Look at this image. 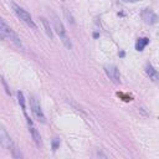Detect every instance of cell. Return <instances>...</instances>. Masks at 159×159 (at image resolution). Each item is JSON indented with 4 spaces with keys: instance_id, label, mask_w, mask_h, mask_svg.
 I'll use <instances>...</instances> for the list:
<instances>
[{
    "instance_id": "6da1fadb",
    "label": "cell",
    "mask_w": 159,
    "mask_h": 159,
    "mask_svg": "<svg viewBox=\"0 0 159 159\" xmlns=\"http://www.w3.org/2000/svg\"><path fill=\"white\" fill-rule=\"evenodd\" d=\"M51 18H52V24H54V28L56 30V32H57V35L60 37V40H61V42L65 45V47L66 49H70L72 47V44H71V41H70V37L69 35H67V31H66V29H65V26H63L62 24V21L59 19L57 15H55L54 13L51 11Z\"/></svg>"
},
{
    "instance_id": "7a4b0ae2",
    "label": "cell",
    "mask_w": 159,
    "mask_h": 159,
    "mask_svg": "<svg viewBox=\"0 0 159 159\" xmlns=\"http://www.w3.org/2000/svg\"><path fill=\"white\" fill-rule=\"evenodd\" d=\"M0 34H1V37L5 40H9L11 41L15 46H18L19 49H24L22 46V42L20 40V37H19L16 34H15L13 30H11L9 26L6 25V22L4 19H0Z\"/></svg>"
},
{
    "instance_id": "3957f363",
    "label": "cell",
    "mask_w": 159,
    "mask_h": 159,
    "mask_svg": "<svg viewBox=\"0 0 159 159\" xmlns=\"http://www.w3.org/2000/svg\"><path fill=\"white\" fill-rule=\"evenodd\" d=\"M11 6H13V10H14V13L16 14V16L20 19L21 21H24L26 25L30 26V28H32V29H36V25H35V22H34L32 20V18H31V15H30L28 11L24 10L22 7H20L18 5V4H15L13 3L11 4Z\"/></svg>"
},
{
    "instance_id": "277c9868",
    "label": "cell",
    "mask_w": 159,
    "mask_h": 159,
    "mask_svg": "<svg viewBox=\"0 0 159 159\" xmlns=\"http://www.w3.org/2000/svg\"><path fill=\"white\" fill-rule=\"evenodd\" d=\"M30 107H31L32 115L35 116V118L39 121V122H41V123H46V117H45L42 109H41L40 102L37 101L36 97L31 96V98H30Z\"/></svg>"
},
{
    "instance_id": "5b68a950",
    "label": "cell",
    "mask_w": 159,
    "mask_h": 159,
    "mask_svg": "<svg viewBox=\"0 0 159 159\" xmlns=\"http://www.w3.org/2000/svg\"><path fill=\"white\" fill-rule=\"evenodd\" d=\"M25 115V118H26V122H28V127H29V132H30V134H31V137L34 139V142L36 143V146L37 147H41V137H40V133H39V131H37V128L35 127V124H34V122L31 119H30V117L26 115V113H24Z\"/></svg>"
},
{
    "instance_id": "8992f818",
    "label": "cell",
    "mask_w": 159,
    "mask_h": 159,
    "mask_svg": "<svg viewBox=\"0 0 159 159\" xmlns=\"http://www.w3.org/2000/svg\"><path fill=\"white\" fill-rule=\"evenodd\" d=\"M104 72L107 73V76L109 80H112L116 85L121 83V75H119V70L117 69V66L115 65H106L104 66Z\"/></svg>"
},
{
    "instance_id": "52a82bcc",
    "label": "cell",
    "mask_w": 159,
    "mask_h": 159,
    "mask_svg": "<svg viewBox=\"0 0 159 159\" xmlns=\"http://www.w3.org/2000/svg\"><path fill=\"white\" fill-rule=\"evenodd\" d=\"M0 144H1V147L4 149H11L13 146H14L10 135L6 133V131L4 129V128L0 129Z\"/></svg>"
},
{
    "instance_id": "ba28073f",
    "label": "cell",
    "mask_w": 159,
    "mask_h": 159,
    "mask_svg": "<svg viewBox=\"0 0 159 159\" xmlns=\"http://www.w3.org/2000/svg\"><path fill=\"white\" fill-rule=\"evenodd\" d=\"M142 19L144 20L146 24H148V25H153L158 21V16L150 9H144L142 11Z\"/></svg>"
},
{
    "instance_id": "9c48e42d",
    "label": "cell",
    "mask_w": 159,
    "mask_h": 159,
    "mask_svg": "<svg viewBox=\"0 0 159 159\" xmlns=\"http://www.w3.org/2000/svg\"><path fill=\"white\" fill-rule=\"evenodd\" d=\"M146 73L148 75L149 80H152V81L156 82V83H159V72L150 65V63H148V65L146 66Z\"/></svg>"
},
{
    "instance_id": "30bf717a",
    "label": "cell",
    "mask_w": 159,
    "mask_h": 159,
    "mask_svg": "<svg viewBox=\"0 0 159 159\" xmlns=\"http://www.w3.org/2000/svg\"><path fill=\"white\" fill-rule=\"evenodd\" d=\"M40 20H41V22H42V25H44V29H45V32H46V35L52 40V39H54V34H52V30H51L50 22H49V21H47V19H45L44 16H41V18H40Z\"/></svg>"
},
{
    "instance_id": "8fae6325",
    "label": "cell",
    "mask_w": 159,
    "mask_h": 159,
    "mask_svg": "<svg viewBox=\"0 0 159 159\" xmlns=\"http://www.w3.org/2000/svg\"><path fill=\"white\" fill-rule=\"evenodd\" d=\"M149 44V39L148 37H142V39H138L137 42H135V50L137 51H143L144 47Z\"/></svg>"
},
{
    "instance_id": "7c38bea8",
    "label": "cell",
    "mask_w": 159,
    "mask_h": 159,
    "mask_svg": "<svg viewBox=\"0 0 159 159\" xmlns=\"http://www.w3.org/2000/svg\"><path fill=\"white\" fill-rule=\"evenodd\" d=\"M18 100H19V103H20V106H21V108H22V112L24 113H26V107H25V98H24V94H22V92H20L19 91L18 92Z\"/></svg>"
},
{
    "instance_id": "4fadbf2b",
    "label": "cell",
    "mask_w": 159,
    "mask_h": 159,
    "mask_svg": "<svg viewBox=\"0 0 159 159\" xmlns=\"http://www.w3.org/2000/svg\"><path fill=\"white\" fill-rule=\"evenodd\" d=\"M11 150V153H13V157L14 158H16V159H20V158H22V154L20 153V149H18V147L16 146H13V148L10 149Z\"/></svg>"
},
{
    "instance_id": "5bb4252c",
    "label": "cell",
    "mask_w": 159,
    "mask_h": 159,
    "mask_svg": "<svg viewBox=\"0 0 159 159\" xmlns=\"http://www.w3.org/2000/svg\"><path fill=\"white\" fill-rule=\"evenodd\" d=\"M59 146H60V139L55 138V139H54V142H52V149L56 150V149H57V147H59Z\"/></svg>"
},
{
    "instance_id": "9a60e30c",
    "label": "cell",
    "mask_w": 159,
    "mask_h": 159,
    "mask_svg": "<svg viewBox=\"0 0 159 159\" xmlns=\"http://www.w3.org/2000/svg\"><path fill=\"white\" fill-rule=\"evenodd\" d=\"M1 83H3V86H4V88H5V92H6L7 94H10V91H9V87H7V85H6V82H5V80H4V78H1Z\"/></svg>"
},
{
    "instance_id": "2e32d148",
    "label": "cell",
    "mask_w": 159,
    "mask_h": 159,
    "mask_svg": "<svg viewBox=\"0 0 159 159\" xmlns=\"http://www.w3.org/2000/svg\"><path fill=\"white\" fill-rule=\"evenodd\" d=\"M126 3H135V1H139V0H123Z\"/></svg>"
},
{
    "instance_id": "e0dca14e",
    "label": "cell",
    "mask_w": 159,
    "mask_h": 159,
    "mask_svg": "<svg viewBox=\"0 0 159 159\" xmlns=\"http://www.w3.org/2000/svg\"><path fill=\"white\" fill-rule=\"evenodd\" d=\"M119 56H121V57H123V56H124V52L121 51V52H119Z\"/></svg>"
}]
</instances>
